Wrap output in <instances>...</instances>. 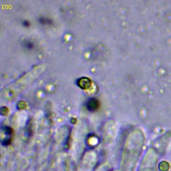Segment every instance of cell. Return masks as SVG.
<instances>
[{"mask_svg":"<svg viewBox=\"0 0 171 171\" xmlns=\"http://www.w3.org/2000/svg\"><path fill=\"white\" fill-rule=\"evenodd\" d=\"M100 102L98 99L92 98L88 100L86 102V108L90 112H94L99 108Z\"/></svg>","mask_w":171,"mask_h":171,"instance_id":"1","label":"cell"},{"mask_svg":"<svg viewBox=\"0 0 171 171\" xmlns=\"http://www.w3.org/2000/svg\"><path fill=\"white\" fill-rule=\"evenodd\" d=\"M77 85L82 89H89L92 86V81L90 79L86 77H82L77 81Z\"/></svg>","mask_w":171,"mask_h":171,"instance_id":"2","label":"cell"},{"mask_svg":"<svg viewBox=\"0 0 171 171\" xmlns=\"http://www.w3.org/2000/svg\"><path fill=\"white\" fill-rule=\"evenodd\" d=\"M39 22L43 25H50L52 24V21L49 18L42 17L39 18Z\"/></svg>","mask_w":171,"mask_h":171,"instance_id":"3","label":"cell"},{"mask_svg":"<svg viewBox=\"0 0 171 171\" xmlns=\"http://www.w3.org/2000/svg\"><path fill=\"white\" fill-rule=\"evenodd\" d=\"M23 45L25 49H27L28 50H32L34 49V43L32 42H30L28 40L25 41L23 43Z\"/></svg>","mask_w":171,"mask_h":171,"instance_id":"4","label":"cell"},{"mask_svg":"<svg viewBox=\"0 0 171 171\" xmlns=\"http://www.w3.org/2000/svg\"><path fill=\"white\" fill-rule=\"evenodd\" d=\"M23 25H24V27L27 28V27H29V26L30 25V24H29V22L28 21H26L25 20V21H23Z\"/></svg>","mask_w":171,"mask_h":171,"instance_id":"5","label":"cell"}]
</instances>
